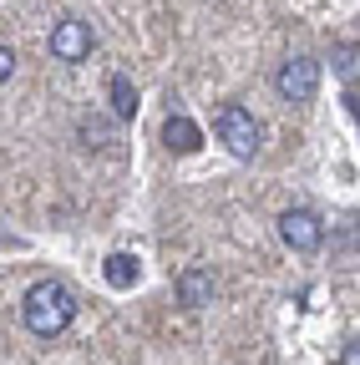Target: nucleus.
<instances>
[{"label":"nucleus","instance_id":"obj_1","mask_svg":"<svg viewBox=\"0 0 360 365\" xmlns=\"http://www.w3.org/2000/svg\"><path fill=\"white\" fill-rule=\"evenodd\" d=\"M21 319H26V330H31V335L51 340V335H61L71 319H76V299H71L66 284L41 279V284L26 289V299H21Z\"/></svg>","mask_w":360,"mask_h":365},{"label":"nucleus","instance_id":"obj_2","mask_svg":"<svg viewBox=\"0 0 360 365\" xmlns=\"http://www.w3.org/2000/svg\"><path fill=\"white\" fill-rule=\"evenodd\" d=\"M213 137H218V143L223 148H229L234 158H254L259 153V143H264V132H259V122L244 112V107H223L218 117H213Z\"/></svg>","mask_w":360,"mask_h":365},{"label":"nucleus","instance_id":"obj_3","mask_svg":"<svg viewBox=\"0 0 360 365\" xmlns=\"http://www.w3.org/2000/svg\"><path fill=\"white\" fill-rule=\"evenodd\" d=\"M279 86V97L284 102H314V91H320V61H309V56H289L274 76Z\"/></svg>","mask_w":360,"mask_h":365},{"label":"nucleus","instance_id":"obj_4","mask_svg":"<svg viewBox=\"0 0 360 365\" xmlns=\"http://www.w3.org/2000/svg\"><path fill=\"white\" fill-rule=\"evenodd\" d=\"M279 239L294 254H314L325 244V228H320V218H314L309 208H289V213H279Z\"/></svg>","mask_w":360,"mask_h":365},{"label":"nucleus","instance_id":"obj_5","mask_svg":"<svg viewBox=\"0 0 360 365\" xmlns=\"http://www.w3.org/2000/svg\"><path fill=\"white\" fill-rule=\"evenodd\" d=\"M92 46H97V31L86 26V21L51 26V56L56 61H86V56H92Z\"/></svg>","mask_w":360,"mask_h":365},{"label":"nucleus","instance_id":"obj_6","mask_svg":"<svg viewBox=\"0 0 360 365\" xmlns=\"http://www.w3.org/2000/svg\"><path fill=\"white\" fill-rule=\"evenodd\" d=\"M163 143H168L173 153H198V148H203V132H198V122H193V117L173 112V117L163 122Z\"/></svg>","mask_w":360,"mask_h":365},{"label":"nucleus","instance_id":"obj_7","mask_svg":"<svg viewBox=\"0 0 360 365\" xmlns=\"http://www.w3.org/2000/svg\"><path fill=\"white\" fill-rule=\"evenodd\" d=\"M208 294H213V274H208V269L183 274V284H178V299H183L188 309H203V304H208Z\"/></svg>","mask_w":360,"mask_h":365},{"label":"nucleus","instance_id":"obj_8","mask_svg":"<svg viewBox=\"0 0 360 365\" xmlns=\"http://www.w3.org/2000/svg\"><path fill=\"white\" fill-rule=\"evenodd\" d=\"M138 259H132V254H107V264H102V274H107V284L112 289H132V284H138Z\"/></svg>","mask_w":360,"mask_h":365},{"label":"nucleus","instance_id":"obj_9","mask_svg":"<svg viewBox=\"0 0 360 365\" xmlns=\"http://www.w3.org/2000/svg\"><path fill=\"white\" fill-rule=\"evenodd\" d=\"M107 91H112V112H117L122 122L138 112V91H132V81H127V76H112V86H107Z\"/></svg>","mask_w":360,"mask_h":365},{"label":"nucleus","instance_id":"obj_10","mask_svg":"<svg viewBox=\"0 0 360 365\" xmlns=\"http://www.w3.org/2000/svg\"><path fill=\"white\" fill-rule=\"evenodd\" d=\"M335 71L355 86L360 81V46H335Z\"/></svg>","mask_w":360,"mask_h":365},{"label":"nucleus","instance_id":"obj_11","mask_svg":"<svg viewBox=\"0 0 360 365\" xmlns=\"http://www.w3.org/2000/svg\"><path fill=\"white\" fill-rule=\"evenodd\" d=\"M81 137H86V143H92V137H97V143H107V137H112V127H107L102 117H86V122H81Z\"/></svg>","mask_w":360,"mask_h":365},{"label":"nucleus","instance_id":"obj_12","mask_svg":"<svg viewBox=\"0 0 360 365\" xmlns=\"http://www.w3.org/2000/svg\"><path fill=\"white\" fill-rule=\"evenodd\" d=\"M11 71H16V51H11V46H0V81H11Z\"/></svg>","mask_w":360,"mask_h":365},{"label":"nucleus","instance_id":"obj_13","mask_svg":"<svg viewBox=\"0 0 360 365\" xmlns=\"http://www.w3.org/2000/svg\"><path fill=\"white\" fill-rule=\"evenodd\" d=\"M340 365H360V340H350V345L340 350Z\"/></svg>","mask_w":360,"mask_h":365}]
</instances>
